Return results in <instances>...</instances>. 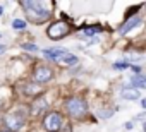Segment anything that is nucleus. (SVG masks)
Instances as JSON below:
<instances>
[{
	"label": "nucleus",
	"mask_w": 146,
	"mask_h": 132,
	"mask_svg": "<svg viewBox=\"0 0 146 132\" xmlns=\"http://www.w3.org/2000/svg\"><path fill=\"white\" fill-rule=\"evenodd\" d=\"M21 5L26 11V16L33 22H45L50 17V5L46 2H29V0H23Z\"/></svg>",
	"instance_id": "1"
},
{
	"label": "nucleus",
	"mask_w": 146,
	"mask_h": 132,
	"mask_svg": "<svg viewBox=\"0 0 146 132\" xmlns=\"http://www.w3.org/2000/svg\"><path fill=\"white\" fill-rule=\"evenodd\" d=\"M65 110L70 117L74 118H81L84 113H86V101L79 96H74V98H69L65 101Z\"/></svg>",
	"instance_id": "2"
},
{
	"label": "nucleus",
	"mask_w": 146,
	"mask_h": 132,
	"mask_svg": "<svg viewBox=\"0 0 146 132\" xmlns=\"http://www.w3.org/2000/svg\"><path fill=\"white\" fill-rule=\"evenodd\" d=\"M64 125V118L58 112H50L45 120H43V127L48 130V132H58Z\"/></svg>",
	"instance_id": "3"
},
{
	"label": "nucleus",
	"mask_w": 146,
	"mask_h": 132,
	"mask_svg": "<svg viewBox=\"0 0 146 132\" xmlns=\"http://www.w3.org/2000/svg\"><path fill=\"white\" fill-rule=\"evenodd\" d=\"M69 31H70V28H69V24H65V22H53L48 29H46V34L52 38V40H60V38H64V36H67L69 34Z\"/></svg>",
	"instance_id": "4"
},
{
	"label": "nucleus",
	"mask_w": 146,
	"mask_h": 132,
	"mask_svg": "<svg viewBox=\"0 0 146 132\" xmlns=\"http://www.w3.org/2000/svg\"><path fill=\"white\" fill-rule=\"evenodd\" d=\"M23 123H24V115H21V112L11 113V115H7V117H5V125H7L9 132L21 129V127H23Z\"/></svg>",
	"instance_id": "5"
},
{
	"label": "nucleus",
	"mask_w": 146,
	"mask_h": 132,
	"mask_svg": "<svg viewBox=\"0 0 146 132\" xmlns=\"http://www.w3.org/2000/svg\"><path fill=\"white\" fill-rule=\"evenodd\" d=\"M52 76H53V72H52V71L46 67V65H38V67L35 69L33 79H35L36 82L43 84V82H48V81L52 79Z\"/></svg>",
	"instance_id": "6"
},
{
	"label": "nucleus",
	"mask_w": 146,
	"mask_h": 132,
	"mask_svg": "<svg viewBox=\"0 0 146 132\" xmlns=\"http://www.w3.org/2000/svg\"><path fill=\"white\" fill-rule=\"evenodd\" d=\"M43 55H45L46 58L53 60V62L62 63V62L65 60V57L69 55V51H67L65 48H48V50H45V51H43Z\"/></svg>",
	"instance_id": "7"
},
{
	"label": "nucleus",
	"mask_w": 146,
	"mask_h": 132,
	"mask_svg": "<svg viewBox=\"0 0 146 132\" xmlns=\"http://www.w3.org/2000/svg\"><path fill=\"white\" fill-rule=\"evenodd\" d=\"M139 24H141V19H139V17H132V19H129L127 22H124V26L119 28V33H120V34H127L131 29H134V28L139 26Z\"/></svg>",
	"instance_id": "8"
},
{
	"label": "nucleus",
	"mask_w": 146,
	"mask_h": 132,
	"mask_svg": "<svg viewBox=\"0 0 146 132\" xmlns=\"http://www.w3.org/2000/svg\"><path fill=\"white\" fill-rule=\"evenodd\" d=\"M122 98H124V100H131V101H134V100H139V98H141V93H139V89L125 88V89L122 91Z\"/></svg>",
	"instance_id": "9"
},
{
	"label": "nucleus",
	"mask_w": 146,
	"mask_h": 132,
	"mask_svg": "<svg viewBox=\"0 0 146 132\" xmlns=\"http://www.w3.org/2000/svg\"><path fill=\"white\" fill-rule=\"evenodd\" d=\"M132 88L134 89H146V77H143V76H137V77H134L132 79Z\"/></svg>",
	"instance_id": "10"
},
{
	"label": "nucleus",
	"mask_w": 146,
	"mask_h": 132,
	"mask_svg": "<svg viewBox=\"0 0 146 132\" xmlns=\"http://www.w3.org/2000/svg\"><path fill=\"white\" fill-rule=\"evenodd\" d=\"M45 106H46V101H45L43 98H40V100H38V101L33 105V113H35V115H36V113H40V112H41Z\"/></svg>",
	"instance_id": "11"
},
{
	"label": "nucleus",
	"mask_w": 146,
	"mask_h": 132,
	"mask_svg": "<svg viewBox=\"0 0 146 132\" xmlns=\"http://www.w3.org/2000/svg\"><path fill=\"white\" fill-rule=\"evenodd\" d=\"M12 28H14L16 31H21V29L26 28V21H23V19H16V21L12 22Z\"/></svg>",
	"instance_id": "12"
},
{
	"label": "nucleus",
	"mask_w": 146,
	"mask_h": 132,
	"mask_svg": "<svg viewBox=\"0 0 146 132\" xmlns=\"http://www.w3.org/2000/svg\"><path fill=\"white\" fill-rule=\"evenodd\" d=\"M127 67H131L127 62H115V63H113V69H115V71H125Z\"/></svg>",
	"instance_id": "13"
},
{
	"label": "nucleus",
	"mask_w": 146,
	"mask_h": 132,
	"mask_svg": "<svg viewBox=\"0 0 146 132\" xmlns=\"http://www.w3.org/2000/svg\"><path fill=\"white\" fill-rule=\"evenodd\" d=\"M98 31H100V28H88V29H84V34L91 36V34H95V33H98Z\"/></svg>",
	"instance_id": "14"
},
{
	"label": "nucleus",
	"mask_w": 146,
	"mask_h": 132,
	"mask_svg": "<svg viewBox=\"0 0 146 132\" xmlns=\"http://www.w3.org/2000/svg\"><path fill=\"white\" fill-rule=\"evenodd\" d=\"M23 48H24V50H31V51H36V50H38V46H36V45H29V43L23 45Z\"/></svg>",
	"instance_id": "15"
},
{
	"label": "nucleus",
	"mask_w": 146,
	"mask_h": 132,
	"mask_svg": "<svg viewBox=\"0 0 146 132\" xmlns=\"http://www.w3.org/2000/svg\"><path fill=\"white\" fill-rule=\"evenodd\" d=\"M131 69H132V71H134L136 74H139V72H141V67H137V65H132V67H131Z\"/></svg>",
	"instance_id": "16"
},
{
	"label": "nucleus",
	"mask_w": 146,
	"mask_h": 132,
	"mask_svg": "<svg viewBox=\"0 0 146 132\" xmlns=\"http://www.w3.org/2000/svg\"><path fill=\"white\" fill-rule=\"evenodd\" d=\"M143 118H146V113H143V115H137V120H143Z\"/></svg>",
	"instance_id": "17"
},
{
	"label": "nucleus",
	"mask_w": 146,
	"mask_h": 132,
	"mask_svg": "<svg viewBox=\"0 0 146 132\" xmlns=\"http://www.w3.org/2000/svg\"><path fill=\"white\" fill-rule=\"evenodd\" d=\"M4 51H5V46H4V45H0V55H2Z\"/></svg>",
	"instance_id": "18"
},
{
	"label": "nucleus",
	"mask_w": 146,
	"mask_h": 132,
	"mask_svg": "<svg viewBox=\"0 0 146 132\" xmlns=\"http://www.w3.org/2000/svg\"><path fill=\"white\" fill-rule=\"evenodd\" d=\"M141 105H143V108H144V110H146V98H144V100H143V101H141Z\"/></svg>",
	"instance_id": "19"
},
{
	"label": "nucleus",
	"mask_w": 146,
	"mask_h": 132,
	"mask_svg": "<svg viewBox=\"0 0 146 132\" xmlns=\"http://www.w3.org/2000/svg\"><path fill=\"white\" fill-rule=\"evenodd\" d=\"M2 12H4V9H2V7H0V16H2Z\"/></svg>",
	"instance_id": "20"
},
{
	"label": "nucleus",
	"mask_w": 146,
	"mask_h": 132,
	"mask_svg": "<svg viewBox=\"0 0 146 132\" xmlns=\"http://www.w3.org/2000/svg\"><path fill=\"white\" fill-rule=\"evenodd\" d=\"M144 132H146V122H144Z\"/></svg>",
	"instance_id": "21"
},
{
	"label": "nucleus",
	"mask_w": 146,
	"mask_h": 132,
	"mask_svg": "<svg viewBox=\"0 0 146 132\" xmlns=\"http://www.w3.org/2000/svg\"><path fill=\"white\" fill-rule=\"evenodd\" d=\"M0 132H9V130H0Z\"/></svg>",
	"instance_id": "22"
}]
</instances>
